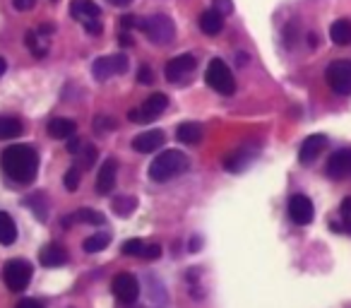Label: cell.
I'll return each mask as SVG.
<instances>
[{
    "label": "cell",
    "instance_id": "8",
    "mask_svg": "<svg viewBox=\"0 0 351 308\" xmlns=\"http://www.w3.org/2000/svg\"><path fill=\"white\" fill-rule=\"evenodd\" d=\"M195 68H197L195 56L181 54V56H176V58H171L169 63H166L164 75L171 84H188V80H191V75L195 73Z\"/></svg>",
    "mask_w": 351,
    "mask_h": 308
},
{
    "label": "cell",
    "instance_id": "14",
    "mask_svg": "<svg viewBox=\"0 0 351 308\" xmlns=\"http://www.w3.org/2000/svg\"><path fill=\"white\" fill-rule=\"evenodd\" d=\"M116 176H118V162L113 157H108L106 162L99 167L97 183H94V188H97L99 196H108V193H113V188H116Z\"/></svg>",
    "mask_w": 351,
    "mask_h": 308
},
{
    "label": "cell",
    "instance_id": "4",
    "mask_svg": "<svg viewBox=\"0 0 351 308\" xmlns=\"http://www.w3.org/2000/svg\"><path fill=\"white\" fill-rule=\"evenodd\" d=\"M70 15H73V20H77L80 25L87 29V34L99 36L104 32L101 10H99V5L94 0H73V3H70Z\"/></svg>",
    "mask_w": 351,
    "mask_h": 308
},
{
    "label": "cell",
    "instance_id": "39",
    "mask_svg": "<svg viewBox=\"0 0 351 308\" xmlns=\"http://www.w3.org/2000/svg\"><path fill=\"white\" fill-rule=\"evenodd\" d=\"M15 308H44V303L36 301V298H22V301H17Z\"/></svg>",
    "mask_w": 351,
    "mask_h": 308
},
{
    "label": "cell",
    "instance_id": "1",
    "mask_svg": "<svg viewBox=\"0 0 351 308\" xmlns=\"http://www.w3.org/2000/svg\"><path fill=\"white\" fill-rule=\"evenodd\" d=\"M0 167L12 183L29 186V183H34L36 171H39V154L32 145H12L3 152Z\"/></svg>",
    "mask_w": 351,
    "mask_h": 308
},
{
    "label": "cell",
    "instance_id": "22",
    "mask_svg": "<svg viewBox=\"0 0 351 308\" xmlns=\"http://www.w3.org/2000/svg\"><path fill=\"white\" fill-rule=\"evenodd\" d=\"M176 137L183 145H197L202 140V126H197V123H181L178 130H176Z\"/></svg>",
    "mask_w": 351,
    "mask_h": 308
},
{
    "label": "cell",
    "instance_id": "33",
    "mask_svg": "<svg viewBox=\"0 0 351 308\" xmlns=\"http://www.w3.org/2000/svg\"><path fill=\"white\" fill-rule=\"evenodd\" d=\"M137 82H142V84H152V82H154V73H152L149 65H142V68L137 70Z\"/></svg>",
    "mask_w": 351,
    "mask_h": 308
},
{
    "label": "cell",
    "instance_id": "11",
    "mask_svg": "<svg viewBox=\"0 0 351 308\" xmlns=\"http://www.w3.org/2000/svg\"><path fill=\"white\" fill-rule=\"evenodd\" d=\"M111 289H113V296H116L121 303H125V306L135 303L137 296H140V284H137V279L132 277L130 272L116 274L111 282Z\"/></svg>",
    "mask_w": 351,
    "mask_h": 308
},
{
    "label": "cell",
    "instance_id": "6",
    "mask_svg": "<svg viewBox=\"0 0 351 308\" xmlns=\"http://www.w3.org/2000/svg\"><path fill=\"white\" fill-rule=\"evenodd\" d=\"M3 282L10 292H22V289L29 287L32 282V265L22 258L8 260L5 268H3Z\"/></svg>",
    "mask_w": 351,
    "mask_h": 308
},
{
    "label": "cell",
    "instance_id": "29",
    "mask_svg": "<svg viewBox=\"0 0 351 308\" xmlns=\"http://www.w3.org/2000/svg\"><path fill=\"white\" fill-rule=\"evenodd\" d=\"M142 250H145V241L140 239H130L123 244V253L130 255V258H142Z\"/></svg>",
    "mask_w": 351,
    "mask_h": 308
},
{
    "label": "cell",
    "instance_id": "12",
    "mask_svg": "<svg viewBox=\"0 0 351 308\" xmlns=\"http://www.w3.org/2000/svg\"><path fill=\"white\" fill-rule=\"evenodd\" d=\"M325 171H327V176L335 178V181L351 178V147H341V150L332 152L330 159H327Z\"/></svg>",
    "mask_w": 351,
    "mask_h": 308
},
{
    "label": "cell",
    "instance_id": "35",
    "mask_svg": "<svg viewBox=\"0 0 351 308\" xmlns=\"http://www.w3.org/2000/svg\"><path fill=\"white\" fill-rule=\"evenodd\" d=\"M113 128V121L108 116H99V118H94V130L97 132H104V130H111Z\"/></svg>",
    "mask_w": 351,
    "mask_h": 308
},
{
    "label": "cell",
    "instance_id": "2",
    "mask_svg": "<svg viewBox=\"0 0 351 308\" xmlns=\"http://www.w3.org/2000/svg\"><path fill=\"white\" fill-rule=\"evenodd\" d=\"M188 167H191V162H188V157L183 152L166 150V152H161V154H156V159L149 164V178L156 183H166V181H171V178L186 174Z\"/></svg>",
    "mask_w": 351,
    "mask_h": 308
},
{
    "label": "cell",
    "instance_id": "32",
    "mask_svg": "<svg viewBox=\"0 0 351 308\" xmlns=\"http://www.w3.org/2000/svg\"><path fill=\"white\" fill-rule=\"evenodd\" d=\"M339 212H341V220L346 222L344 229L351 234V198H344V200H341V210Z\"/></svg>",
    "mask_w": 351,
    "mask_h": 308
},
{
    "label": "cell",
    "instance_id": "42",
    "mask_svg": "<svg viewBox=\"0 0 351 308\" xmlns=\"http://www.w3.org/2000/svg\"><path fill=\"white\" fill-rule=\"evenodd\" d=\"M8 70V63H5V58H0V78H3V73Z\"/></svg>",
    "mask_w": 351,
    "mask_h": 308
},
{
    "label": "cell",
    "instance_id": "18",
    "mask_svg": "<svg viewBox=\"0 0 351 308\" xmlns=\"http://www.w3.org/2000/svg\"><path fill=\"white\" fill-rule=\"evenodd\" d=\"M46 130H49V135L53 140H70L77 132V126H75V121H68V118H51Z\"/></svg>",
    "mask_w": 351,
    "mask_h": 308
},
{
    "label": "cell",
    "instance_id": "10",
    "mask_svg": "<svg viewBox=\"0 0 351 308\" xmlns=\"http://www.w3.org/2000/svg\"><path fill=\"white\" fill-rule=\"evenodd\" d=\"M128 70V58L123 54H113V56H101L92 63V73L97 80H108L113 75H123Z\"/></svg>",
    "mask_w": 351,
    "mask_h": 308
},
{
    "label": "cell",
    "instance_id": "20",
    "mask_svg": "<svg viewBox=\"0 0 351 308\" xmlns=\"http://www.w3.org/2000/svg\"><path fill=\"white\" fill-rule=\"evenodd\" d=\"M330 39L337 46H349L351 44V20H337L330 27Z\"/></svg>",
    "mask_w": 351,
    "mask_h": 308
},
{
    "label": "cell",
    "instance_id": "30",
    "mask_svg": "<svg viewBox=\"0 0 351 308\" xmlns=\"http://www.w3.org/2000/svg\"><path fill=\"white\" fill-rule=\"evenodd\" d=\"M80 181H82V174H80V167H70L68 174H65L63 183L68 191H77L80 188Z\"/></svg>",
    "mask_w": 351,
    "mask_h": 308
},
{
    "label": "cell",
    "instance_id": "28",
    "mask_svg": "<svg viewBox=\"0 0 351 308\" xmlns=\"http://www.w3.org/2000/svg\"><path fill=\"white\" fill-rule=\"evenodd\" d=\"M73 220L75 222H84V224H104V215L101 212H97V210H89V207H82V210H75L73 212Z\"/></svg>",
    "mask_w": 351,
    "mask_h": 308
},
{
    "label": "cell",
    "instance_id": "9",
    "mask_svg": "<svg viewBox=\"0 0 351 308\" xmlns=\"http://www.w3.org/2000/svg\"><path fill=\"white\" fill-rule=\"evenodd\" d=\"M327 84L332 87V92L349 97L351 94V63L349 60H335L330 68L325 70Z\"/></svg>",
    "mask_w": 351,
    "mask_h": 308
},
{
    "label": "cell",
    "instance_id": "36",
    "mask_svg": "<svg viewBox=\"0 0 351 308\" xmlns=\"http://www.w3.org/2000/svg\"><path fill=\"white\" fill-rule=\"evenodd\" d=\"M159 255H161V248L156 244L145 246V250H142V258H145V260H156Z\"/></svg>",
    "mask_w": 351,
    "mask_h": 308
},
{
    "label": "cell",
    "instance_id": "34",
    "mask_svg": "<svg viewBox=\"0 0 351 308\" xmlns=\"http://www.w3.org/2000/svg\"><path fill=\"white\" fill-rule=\"evenodd\" d=\"M215 8L217 12H219V15H231V12H234V3H231V0H215Z\"/></svg>",
    "mask_w": 351,
    "mask_h": 308
},
{
    "label": "cell",
    "instance_id": "15",
    "mask_svg": "<svg viewBox=\"0 0 351 308\" xmlns=\"http://www.w3.org/2000/svg\"><path fill=\"white\" fill-rule=\"evenodd\" d=\"M327 145H330V140H327L325 135H311L303 140L301 150H298V162L301 164H313L317 157H320L322 152L327 150Z\"/></svg>",
    "mask_w": 351,
    "mask_h": 308
},
{
    "label": "cell",
    "instance_id": "41",
    "mask_svg": "<svg viewBox=\"0 0 351 308\" xmlns=\"http://www.w3.org/2000/svg\"><path fill=\"white\" fill-rule=\"evenodd\" d=\"M121 44H123V46H130V44H132V41H130V34H128V32H123V34H121Z\"/></svg>",
    "mask_w": 351,
    "mask_h": 308
},
{
    "label": "cell",
    "instance_id": "17",
    "mask_svg": "<svg viewBox=\"0 0 351 308\" xmlns=\"http://www.w3.org/2000/svg\"><path fill=\"white\" fill-rule=\"evenodd\" d=\"M39 260L44 268H60V265L68 263V250L60 244H49L46 248H41Z\"/></svg>",
    "mask_w": 351,
    "mask_h": 308
},
{
    "label": "cell",
    "instance_id": "19",
    "mask_svg": "<svg viewBox=\"0 0 351 308\" xmlns=\"http://www.w3.org/2000/svg\"><path fill=\"white\" fill-rule=\"evenodd\" d=\"M200 29L205 32L207 36L219 34V32L224 29V15H219V12H217L215 8L205 10V12L200 15Z\"/></svg>",
    "mask_w": 351,
    "mask_h": 308
},
{
    "label": "cell",
    "instance_id": "25",
    "mask_svg": "<svg viewBox=\"0 0 351 308\" xmlns=\"http://www.w3.org/2000/svg\"><path fill=\"white\" fill-rule=\"evenodd\" d=\"M41 39H44V36H39V32H27V36H25L27 49H29L36 58H44V56L49 54V46H46V41H41Z\"/></svg>",
    "mask_w": 351,
    "mask_h": 308
},
{
    "label": "cell",
    "instance_id": "21",
    "mask_svg": "<svg viewBox=\"0 0 351 308\" xmlns=\"http://www.w3.org/2000/svg\"><path fill=\"white\" fill-rule=\"evenodd\" d=\"M17 241V224L8 212H0V244L12 246Z\"/></svg>",
    "mask_w": 351,
    "mask_h": 308
},
{
    "label": "cell",
    "instance_id": "24",
    "mask_svg": "<svg viewBox=\"0 0 351 308\" xmlns=\"http://www.w3.org/2000/svg\"><path fill=\"white\" fill-rule=\"evenodd\" d=\"M22 135V121L12 116H0V140H12Z\"/></svg>",
    "mask_w": 351,
    "mask_h": 308
},
{
    "label": "cell",
    "instance_id": "40",
    "mask_svg": "<svg viewBox=\"0 0 351 308\" xmlns=\"http://www.w3.org/2000/svg\"><path fill=\"white\" fill-rule=\"evenodd\" d=\"M111 5H118V8H125V5H130L132 0H108Z\"/></svg>",
    "mask_w": 351,
    "mask_h": 308
},
{
    "label": "cell",
    "instance_id": "31",
    "mask_svg": "<svg viewBox=\"0 0 351 308\" xmlns=\"http://www.w3.org/2000/svg\"><path fill=\"white\" fill-rule=\"evenodd\" d=\"M94 159H97V147L92 145H84L82 150V162H80V169H89L94 164Z\"/></svg>",
    "mask_w": 351,
    "mask_h": 308
},
{
    "label": "cell",
    "instance_id": "16",
    "mask_svg": "<svg viewBox=\"0 0 351 308\" xmlns=\"http://www.w3.org/2000/svg\"><path fill=\"white\" fill-rule=\"evenodd\" d=\"M164 142L166 135L161 130H147L132 140V150L140 152V154H149V152H156L159 147H164Z\"/></svg>",
    "mask_w": 351,
    "mask_h": 308
},
{
    "label": "cell",
    "instance_id": "26",
    "mask_svg": "<svg viewBox=\"0 0 351 308\" xmlns=\"http://www.w3.org/2000/svg\"><path fill=\"white\" fill-rule=\"evenodd\" d=\"M111 207H113V212H116V215L130 217L132 212H135V207H137V200L132 196H118L116 200L111 202Z\"/></svg>",
    "mask_w": 351,
    "mask_h": 308
},
{
    "label": "cell",
    "instance_id": "3",
    "mask_svg": "<svg viewBox=\"0 0 351 308\" xmlns=\"http://www.w3.org/2000/svg\"><path fill=\"white\" fill-rule=\"evenodd\" d=\"M137 29L156 46H169L176 39V27L169 15H149L137 22Z\"/></svg>",
    "mask_w": 351,
    "mask_h": 308
},
{
    "label": "cell",
    "instance_id": "7",
    "mask_svg": "<svg viewBox=\"0 0 351 308\" xmlns=\"http://www.w3.org/2000/svg\"><path fill=\"white\" fill-rule=\"evenodd\" d=\"M166 106H169V97H166L164 92L149 94V97L142 102V106L132 108V111L128 113V118H130L132 123H152L154 118H159L161 113L166 111Z\"/></svg>",
    "mask_w": 351,
    "mask_h": 308
},
{
    "label": "cell",
    "instance_id": "27",
    "mask_svg": "<svg viewBox=\"0 0 351 308\" xmlns=\"http://www.w3.org/2000/svg\"><path fill=\"white\" fill-rule=\"evenodd\" d=\"M108 244H111V236H108L106 231H101V234H94L84 241V250H87V253H99V250H106Z\"/></svg>",
    "mask_w": 351,
    "mask_h": 308
},
{
    "label": "cell",
    "instance_id": "5",
    "mask_svg": "<svg viewBox=\"0 0 351 308\" xmlns=\"http://www.w3.org/2000/svg\"><path fill=\"white\" fill-rule=\"evenodd\" d=\"M205 80H207V84L215 89V92L224 94V97H229V94L236 92L234 73H231V68L221 58H212L210 60V65H207V73H205Z\"/></svg>",
    "mask_w": 351,
    "mask_h": 308
},
{
    "label": "cell",
    "instance_id": "13",
    "mask_svg": "<svg viewBox=\"0 0 351 308\" xmlns=\"http://www.w3.org/2000/svg\"><path fill=\"white\" fill-rule=\"evenodd\" d=\"M313 217H315V207H313L311 198L293 196L291 200H289V220H291L293 224L306 226L313 222Z\"/></svg>",
    "mask_w": 351,
    "mask_h": 308
},
{
    "label": "cell",
    "instance_id": "37",
    "mask_svg": "<svg viewBox=\"0 0 351 308\" xmlns=\"http://www.w3.org/2000/svg\"><path fill=\"white\" fill-rule=\"evenodd\" d=\"M12 5H15V10H20V12H29L32 8L36 5V0H12Z\"/></svg>",
    "mask_w": 351,
    "mask_h": 308
},
{
    "label": "cell",
    "instance_id": "23",
    "mask_svg": "<svg viewBox=\"0 0 351 308\" xmlns=\"http://www.w3.org/2000/svg\"><path fill=\"white\" fill-rule=\"evenodd\" d=\"M250 159H253V154H250L248 150H236L224 159V169H226V171H231V174H236V171H241V169H243Z\"/></svg>",
    "mask_w": 351,
    "mask_h": 308
},
{
    "label": "cell",
    "instance_id": "38",
    "mask_svg": "<svg viewBox=\"0 0 351 308\" xmlns=\"http://www.w3.org/2000/svg\"><path fill=\"white\" fill-rule=\"evenodd\" d=\"M36 200H41V193H39V196H32L27 202H29V205H34ZM34 215H36V220H41V222H46V217H49V215H46V210H41V207H34Z\"/></svg>",
    "mask_w": 351,
    "mask_h": 308
}]
</instances>
